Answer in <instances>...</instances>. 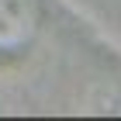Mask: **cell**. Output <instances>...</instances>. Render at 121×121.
Here are the masks:
<instances>
[{
    "mask_svg": "<svg viewBox=\"0 0 121 121\" xmlns=\"http://www.w3.org/2000/svg\"><path fill=\"white\" fill-rule=\"evenodd\" d=\"M35 28L31 0H0V48H17Z\"/></svg>",
    "mask_w": 121,
    "mask_h": 121,
    "instance_id": "6da1fadb",
    "label": "cell"
}]
</instances>
